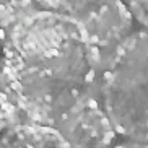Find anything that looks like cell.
<instances>
[{"instance_id":"obj_1","label":"cell","mask_w":148,"mask_h":148,"mask_svg":"<svg viewBox=\"0 0 148 148\" xmlns=\"http://www.w3.org/2000/svg\"><path fill=\"white\" fill-rule=\"evenodd\" d=\"M96 51L70 15L42 12L13 26L3 47V75L23 109L41 125L64 119L95 82Z\"/></svg>"},{"instance_id":"obj_2","label":"cell","mask_w":148,"mask_h":148,"mask_svg":"<svg viewBox=\"0 0 148 148\" xmlns=\"http://www.w3.org/2000/svg\"><path fill=\"white\" fill-rule=\"evenodd\" d=\"M114 132L148 145V29L119 44L101 80V101Z\"/></svg>"},{"instance_id":"obj_3","label":"cell","mask_w":148,"mask_h":148,"mask_svg":"<svg viewBox=\"0 0 148 148\" xmlns=\"http://www.w3.org/2000/svg\"><path fill=\"white\" fill-rule=\"evenodd\" d=\"M64 127L62 135L72 148H111V142L117 135L96 101L78 104L64 119Z\"/></svg>"},{"instance_id":"obj_4","label":"cell","mask_w":148,"mask_h":148,"mask_svg":"<svg viewBox=\"0 0 148 148\" xmlns=\"http://www.w3.org/2000/svg\"><path fill=\"white\" fill-rule=\"evenodd\" d=\"M0 148H72L62 135L49 125L28 124L12 127L0 138Z\"/></svg>"},{"instance_id":"obj_5","label":"cell","mask_w":148,"mask_h":148,"mask_svg":"<svg viewBox=\"0 0 148 148\" xmlns=\"http://www.w3.org/2000/svg\"><path fill=\"white\" fill-rule=\"evenodd\" d=\"M42 7H46L51 12L56 13H64V15H75L80 13L88 7H91L98 0H38Z\"/></svg>"},{"instance_id":"obj_6","label":"cell","mask_w":148,"mask_h":148,"mask_svg":"<svg viewBox=\"0 0 148 148\" xmlns=\"http://www.w3.org/2000/svg\"><path fill=\"white\" fill-rule=\"evenodd\" d=\"M124 3L143 29H148V0H124Z\"/></svg>"},{"instance_id":"obj_7","label":"cell","mask_w":148,"mask_h":148,"mask_svg":"<svg viewBox=\"0 0 148 148\" xmlns=\"http://www.w3.org/2000/svg\"><path fill=\"white\" fill-rule=\"evenodd\" d=\"M28 2L29 0H0V20L15 16L20 10L26 7Z\"/></svg>"},{"instance_id":"obj_8","label":"cell","mask_w":148,"mask_h":148,"mask_svg":"<svg viewBox=\"0 0 148 148\" xmlns=\"http://www.w3.org/2000/svg\"><path fill=\"white\" fill-rule=\"evenodd\" d=\"M13 117V104L7 98V95L0 91V130L3 129Z\"/></svg>"},{"instance_id":"obj_9","label":"cell","mask_w":148,"mask_h":148,"mask_svg":"<svg viewBox=\"0 0 148 148\" xmlns=\"http://www.w3.org/2000/svg\"><path fill=\"white\" fill-rule=\"evenodd\" d=\"M111 148H148V145L135 143V142H125V143H121V145H112Z\"/></svg>"},{"instance_id":"obj_10","label":"cell","mask_w":148,"mask_h":148,"mask_svg":"<svg viewBox=\"0 0 148 148\" xmlns=\"http://www.w3.org/2000/svg\"><path fill=\"white\" fill-rule=\"evenodd\" d=\"M2 39H3V31H2V26H0V42H2Z\"/></svg>"}]
</instances>
